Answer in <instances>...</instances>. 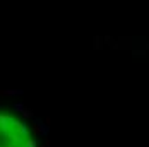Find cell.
<instances>
[{
  "instance_id": "6da1fadb",
  "label": "cell",
  "mask_w": 149,
  "mask_h": 147,
  "mask_svg": "<svg viewBox=\"0 0 149 147\" xmlns=\"http://www.w3.org/2000/svg\"><path fill=\"white\" fill-rule=\"evenodd\" d=\"M22 91L21 89H7V91H0V96H21Z\"/></svg>"
},
{
  "instance_id": "7a4b0ae2",
  "label": "cell",
  "mask_w": 149,
  "mask_h": 147,
  "mask_svg": "<svg viewBox=\"0 0 149 147\" xmlns=\"http://www.w3.org/2000/svg\"><path fill=\"white\" fill-rule=\"evenodd\" d=\"M21 115H22L24 118H33V116H34V115H33V111H31V110L28 108V106H24V108H22V111H21Z\"/></svg>"
}]
</instances>
